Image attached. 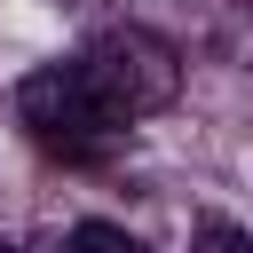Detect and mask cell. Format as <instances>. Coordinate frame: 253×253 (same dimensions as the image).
<instances>
[{"label":"cell","instance_id":"cell-4","mask_svg":"<svg viewBox=\"0 0 253 253\" xmlns=\"http://www.w3.org/2000/svg\"><path fill=\"white\" fill-rule=\"evenodd\" d=\"M0 253H8V245H0Z\"/></svg>","mask_w":253,"mask_h":253},{"label":"cell","instance_id":"cell-1","mask_svg":"<svg viewBox=\"0 0 253 253\" xmlns=\"http://www.w3.org/2000/svg\"><path fill=\"white\" fill-rule=\"evenodd\" d=\"M166 95H174V55L150 32H103L79 55L24 79V119L47 142H95V134H119L126 119L158 111Z\"/></svg>","mask_w":253,"mask_h":253},{"label":"cell","instance_id":"cell-3","mask_svg":"<svg viewBox=\"0 0 253 253\" xmlns=\"http://www.w3.org/2000/svg\"><path fill=\"white\" fill-rule=\"evenodd\" d=\"M198 253H253V245H245V229H237V221H221V213H213V221L198 229Z\"/></svg>","mask_w":253,"mask_h":253},{"label":"cell","instance_id":"cell-2","mask_svg":"<svg viewBox=\"0 0 253 253\" xmlns=\"http://www.w3.org/2000/svg\"><path fill=\"white\" fill-rule=\"evenodd\" d=\"M63 253H142L126 229H111V221H79L71 237H63Z\"/></svg>","mask_w":253,"mask_h":253}]
</instances>
